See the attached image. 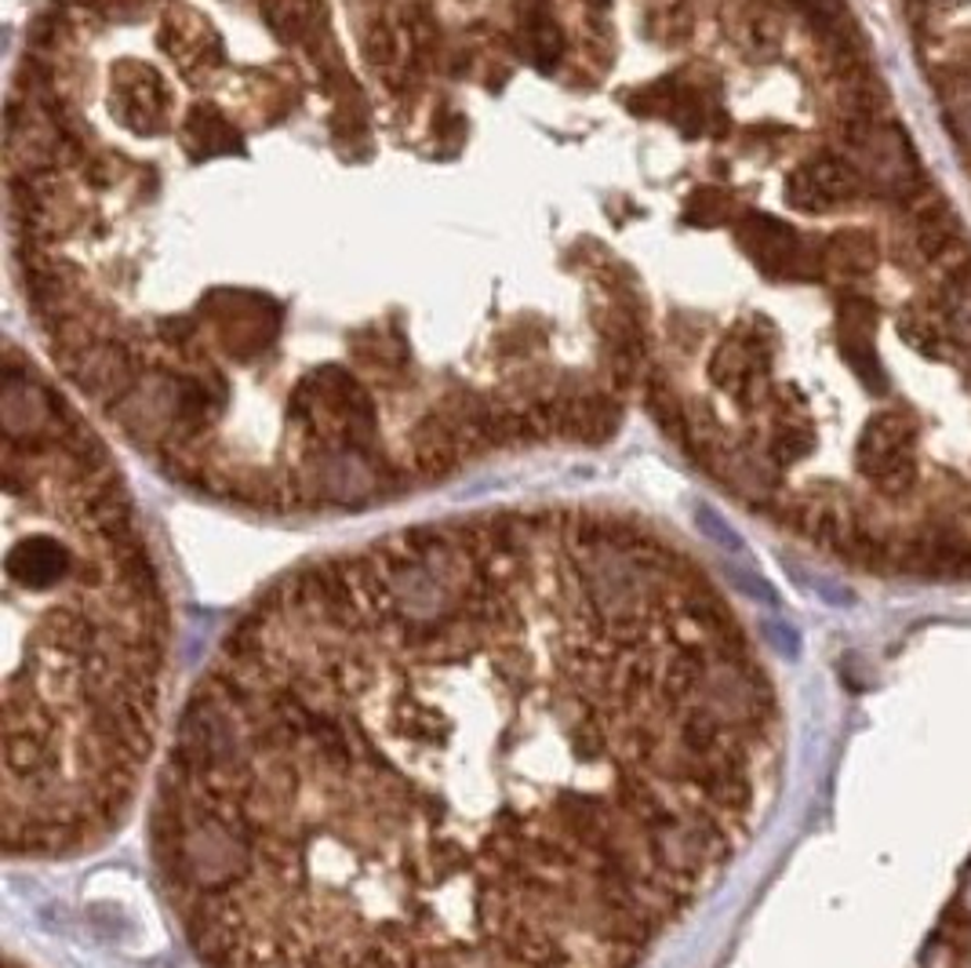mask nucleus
Returning <instances> with one entry per match:
<instances>
[{
    "label": "nucleus",
    "instance_id": "f257e3e1",
    "mask_svg": "<svg viewBox=\"0 0 971 968\" xmlns=\"http://www.w3.org/2000/svg\"><path fill=\"white\" fill-rule=\"evenodd\" d=\"M779 757L764 660L663 532L419 525L230 627L157 783V885L204 968H641Z\"/></svg>",
    "mask_w": 971,
    "mask_h": 968
},
{
    "label": "nucleus",
    "instance_id": "f03ea898",
    "mask_svg": "<svg viewBox=\"0 0 971 968\" xmlns=\"http://www.w3.org/2000/svg\"><path fill=\"white\" fill-rule=\"evenodd\" d=\"M4 849L66 860L114 834L160 728L168 601L98 438L8 354Z\"/></svg>",
    "mask_w": 971,
    "mask_h": 968
},
{
    "label": "nucleus",
    "instance_id": "7ed1b4c3",
    "mask_svg": "<svg viewBox=\"0 0 971 968\" xmlns=\"http://www.w3.org/2000/svg\"><path fill=\"white\" fill-rule=\"evenodd\" d=\"M787 193H790V204H796L801 212H826V208L869 197V186L858 176V168L848 160V154L830 146V150L815 154L812 165L793 171L787 182Z\"/></svg>",
    "mask_w": 971,
    "mask_h": 968
},
{
    "label": "nucleus",
    "instance_id": "20e7f679",
    "mask_svg": "<svg viewBox=\"0 0 971 968\" xmlns=\"http://www.w3.org/2000/svg\"><path fill=\"white\" fill-rule=\"evenodd\" d=\"M931 314H936L957 350H971V266L942 277V288L931 295Z\"/></svg>",
    "mask_w": 971,
    "mask_h": 968
},
{
    "label": "nucleus",
    "instance_id": "39448f33",
    "mask_svg": "<svg viewBox=\"0 0 971 968\" xmlns=\"http://www.w3.org/2000/svg\"><path fill=\"white\" fill-rule=\"evenodd\" d=\"M736 204L728 201V193L720 190V186H703L699 193L692 197L688 204H684V222L688 227H699V230H709V227H720V222L736 219Z\"/></svg>",
    "mask_w": 971,
    "mask_h": 968
},
{
    "label": "nucleus",
    "instance_id": "423d86ee",
    "mask_svg": "<svg viewBox=\"0 0 971 968\" xmlns=\"http://www.w3.org/2000/svg\"><path fill=\"white\" fill-rule=\"evenodd\" d=\"M946 128H950V135L957 143L964 146L968 157H971V95H957V98H946Z\"/></svg>",
    "mask_w": 971,
    "mask_h": 968
},
{
    "label": "nucleus",
    "instance_id": "0eeeda50",
    "mask_svg": "<svg viewBox=\"0 0 971 968\" xmlns=\"http://www.w3.org/2000/svg\"><path fill=\"white\" fill-rule=\"evenodd\" d=\"M8 968H22V965H15V961H11V965H8Z\"/></svg>",
    "mask_w": 971,
    "mask_h": 968
}]
</instances>
